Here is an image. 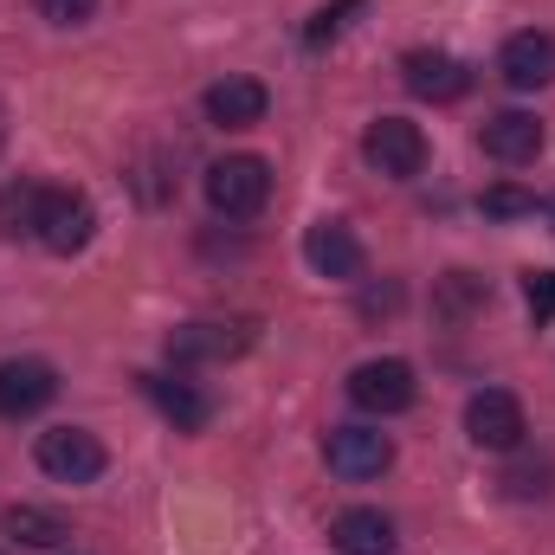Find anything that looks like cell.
Masks as SVG:
<instances>
[{
	"label": "cell",
	"instance_id": "ffe728a7",
	"mask_svg": "<svg viewBox=\"0 0 555 555\" xmlns=\"http://www.w3.org/2000/svg\"><path fill=\"white\" fill-rule=\"evenodd\" d=\"M362 7H369V0H330V7H317V13H310V26H304V46H330V39H336Z\"/></svg>",
	"mask_w": 555,
	"mask_h": 555
},
{
	"label": "cell",
	"instance_id": "4fadbf2b",
	"mask_svg": "<svg viewBox=\"0 0 555 555\" xmlns=\"http://www.w3.org/2000/svg\"><path fill=\"white\" fill-rule=\"evenodd\" d=\"M478 149H485L491 162H504V168H524V162L543 155V124H537L530 111H498V117H485Z\"/></svg>",
	"mask_w": 555,
	"mask_h": 555
},
{
	"label": "cell",
	"instance_id": "30bf717a",
	"mask_svg": "<svg viewBox=\"0 0 555 555\" xmlns=\"http://www.w3.org/2000/svg\"><path fill=\"white\" fill-rule=\"evenodd\" d=\"M253 343L246 323H181L168 330V362L175 369H201V362H233Z\"/></svg>",
	"mask_w": 555,
	"mask_h": 555
},
{
	"label": "cell",
	"instance_id": "8992f818",
	"mask_svg": "<svg viewBox=\"0 0 555 555\" xmlns=\"http://www.w3.org/2000/svg\"><path fill=\"white\" fill-rule=\"evenodd\" d=\"M323 459H330V472H336V478L369 485V478H382V472L395 465V439H388L382 426H330Z\"/></svg>",
	"mask_w": 555,
	"mask_h": 555
},
{
	"label": "cell",
	"instance_id": "3957f363",
	"mask_svg": "<svg viewBox=\"0 0 555 555\" xmlns=\"http://www.w3.org/2000/svg\"><path fill=\"white\" fill-rule=\"evenodd\" d=\"M33 459H39V472L59 478V485H91V478H104V439L85 433V426H52V433H39Z\"/></svg>",
	"mask_w": 555,
	"mask_h": 555
},
{
	"label": "cell",
	"instance_id": "2e32d148",
	"mask_svg": "<svg viewBox=\"0 0 555 555\" xmlns=\"http://www.w3.org/2000/svg\"><path fill=\"white\" fill-rule=\"evenodd\" d=\"M142 388H149V401L162 408V420H168L175 433H201V426L214 420V401H207L194 382H181V375H142Z\"/></svg>",
	"mask_w": 555,
	"mask_h": 555
},
{
	"label": "cell",
	"instance_id": "ba28073f",
	"mask_svg": "<svg viewBox=\"0 0 555 555\" xmlns=\"http://www.w3.org/2000/svg\"><path fill=\"white\" fill-rule=\"evenodd\" d=\"M59 401V369L39 362V356H13L0 362V420H26L39 408Z\"/></svg>",
	"mask_w": 555,
	"mask_h": 555
},
{
	"label": "cell",
	"instance_id": "5b68a950",
	"mask_svg": "<svg viewBox=\"0 0 555 555\" xmlns=\"http://www.w3.org/2000/svg\"><path fill=\"white\" fill-rule=\"evenodd\" d=\"M362 155H369L375 175H388V181H414L420 168H426V130L408 124V117H375V124L362 130Z\"/></svg>",
	"mask_w": 555,
	"mask_h": 555
},
{
	"label": "cell",
	"instance_id": "e0dca14e",
	"mask_svg": "<svg viewBox=\"0 0 555 555\" xmlns=\"http://www.w3.org/2000/svg\"><path fill=\"white\" fill-rule=\"evenodd\" d=\"M0 530H7L20 550H59V543L72 537V524H65L59 511H46V504H7Z\"/></svg>",
	"mask_w": 555,
	"mask_h": 555
},
{
	"label": "cell",
	"instance_id": "9a60e30c",
	"mask_svg": "<svg viewBox=\"0 0 555 555\" xmlns=\"http://www.w3.org/2000/svg\"><path fill=\"white\" fill-rule=\"evenodd\" d=\"M330 543L336 555H395V517L388 511H369V504H356V511H343L336 524H330Z\"/></svg>",
	"mask_w": 555,
	"mask_h": 555
},
{
	"label": "cell",
	"instance_id": "7c38bea8",
	"mask_svg": "<svg viewBox=\"0 0 555 555\" xmlns=\"http://www.w3.org/2000/svg\"><path fill=\"white\" fill-rule=\"evenodd\" d=\"M201 111H207V124H220V130H253V124H266L272 91H266L259 78H220V85H207Z\"/></svg>",
	"mask_w": 555,
	"mask_h": 555
},
{
	"label": "cell",
	"instance_id": "d4e9b609",
	"mask_svg": "<svg viewBox=\"0 0 555 555\" xmlns=\"http://www.w3.org/2000/svg\"><path fill=\"white\" fill-rule=\"evenodd\" d=\"M382 310H401V284H375V291H362V317H382Z\"/></svg>",
	"mask_w": 555,
	"mask_h": 555
},
{
	"label": "cell",
	"instance_id": "52a82bcc",
	"mask_svg": "<svg viewBox=\"0 0 555 555\" xmlns=\"http://www.w3.org/2000/svg\"><path fill=\"white\" fill-rule=\"evenodd\" d=\"M414 395H420V382L401 356H375V362H362V369L349 375V401H356L362 414H408Z\"/></svg>",
	"mask_w": 555,
	"mask_h": 555
},
{
	"label": "cell",
	"instance_id": "8fae6325",
	"mask_svg": "<svg viewBox=\"0 0 555 555\" xmlns=\"http://www.w3.org/2000/svg\"><path fill=\"white\" fill-rule=\"evenodd\" d=\"M401 78H408V91L426 98V104H459L472 91V65L452 59V52H426V46L401 59Z\"/></svg>",
	"mask_w": 555,
	"mask_h": 555
},
{
	"label": "cell",
	"instance_id": "277c9868",
	"mask_svg": "<svg viewBox=\"0 0 555 555\" xmlns=\"http://www.w3.org/2000/svg\"><path fill=\"white\" fill-rule=\"evenodd\" d=\"M465 433H472L478 452H517L524 433H530L524 401H517L511 388H478V395L465 401Z\"/></svg>",
	"mask_w": 555,
	"mask_h": 555
},
{
	"label": "cell",
	"instance_id": "4316f807",
	"mask_svg": "<svg viewBox=\"0 0 555 555\" xmlns=\"http://www.w3.org/2000/svg\"><path fill=\"white\" fill-rule=\"evenodd\" d=\"M0 555H7V550H0Z\"/></svg>",
	"mask_w": 555,
	"mask_h": 555
},
{
	"label": "cell",
	"instance_id": "ac0fdd59",
	"mask_svg": "<svg viewBox=\"0 0 555 555\" xmlns=\"http://www.w3.org/2000/svg\"><path fill=\"white\" fill-rule=\"evenodd\" d=\"M33 214H39V188H33V181H7V188H0V233H7V240L33 233Z\"/></svg>",
	"mask_w": 555,
	"mask_h": 555
},
{
	"label": "cell",
	"instance_id": "7402d4cb",
	"mask_svg": "<svg viewBox=\"0 0 555 555\" xmlns=\"http://www.w3.org/2000/svg\"><path fill=\"white\" fill-rule=\"evenodd\" d=\"M524 304H530L537 323H550L555 317V272H530L524 278Z\"/></svg>",
	"mask_w": 555,
	"mask_h": 555
},
{
	"label": "cell",
	"instance_id": "6da1fadb",
	"mask_svg": "<svg viewBox=\"0 0 555 555\" xmlns=\"http://www.w3.org/2000/svg\"><path fill=\"white\" fill-rule=\"evenodd\" d=\"M201 188H207V207L220 220H259L272 201V162L266 155H220L201 175Z\"/></svg>",
	"mask_w": 555,
	"mask_h": 555
},
{
	"label": "cell",
	"instance_id": "d6986e66",
	"mask_svg": "<svg viewBox=\"0 0 555 555\" xmlns=\"http://www.w3.org/2000/svg\"><path fill=\"white\" fill-rule=\"evenodd\" d=\"M491 304V284L472 272H446V284H439V310L446 317H472V310H485Z\"/></svg>",
	"mask_w": 555,
	"mask_h": 555
},
{
	"label": "cell",
	"instance_id": "5bb4252c",
	"mask_svg": "<svg viewBox=\"0 0 555 555\" xmlns=\"http://www.w3.org/2000/svg\"><path fill=\"white\" fill-rule=\"evenodd\" d=\"M498 72L511 91H543L555 85V39L550 33H511L504 52H498Z\"/></svg>",
	"mask_w": 555,
	"mask_h": 555
},
{
	"label": "cell",
	"instance_id": "cb8c5ba5",
	"mask_svg": "<svg viewBox=\"0 0 555 555\" xmlns=\"http://www.w3.org/2000/svg\"><path fill=\"white\" fill-rule=\"evenodd\" d=\"M504 491H511V498H543V491H550V465H517V472L504 478Z\"/></svg>",
	"mask_w": 555,
	"mask_h": 555
},
{
	"label": "cell",
	"instance_id": "484cf974",
	"mask_svg": "<svg viewBox=\"0 0 555 555\" xmlns=\"http://www.w3.org/2000/svg\"><path fill=\"white\" fill-rule=\"evenodd\" d=\"M543 214H550V220H555V201H550V207H543Z\"/></svg>",
	"mask_w": 555,
	"mask_h": 555
},
{
	"label": "cell",
	"instance_id": "603a6c76",
	"mask_svg": "<svg viewBox=\"0 0 555 555\" xmlns=\"http://www.w3.org/2000/svg\"><path fill=\"white\" fill-rule=\"evenodd\" d=\"M33 7H39V20H52V26H78V20L98 13V0H33Z\"/></svg>",
	"mask_w": 555,
	"mask_h": 555
},
{
	"label": "cell",
	"instance_id": "44dd1931",
	"mask_svg": "<svg viewBox=\"0 0 555 555\" xmlns=\"http://www.w3.org/2000/svg\"><path fill=\"white\" fill-rule=\"evenodd\" d=\"M491 220H524V214H537V194H524V188H511V181H498V188H485V201H478Z\"/></svg>",
	"mask_w": 555,
	"mask_h": 555
},
{
	"label": "cell",
	"instance_id": "9c48e42d",
	"mask_svg": "<svg viewBox=\"0 0 555 555\" xmlns=\"http://www.w3.org/2000/svg\"><path fill=\"white\" fill-rule=\"evenodd\" d=\"M304 259H310L317 278H336V284H356V278L369 272V253H362L356 227H343V220H317L304 233Z\"/></svg>",
	"mask_w": 555,
	"mask_h": 555
},
{
	"label": "cell",
	"instance_id": "7a4b0ae2",
	"mask_svg": "<svg viewBox=\"0 0 555 555\" xmlns=\"http://www.w3.org/2000/svg\"><path fill=\"white\" fill-rule=\"evenodd\" d=\"M91 233H98V207H91V194H78V188H39L33 240H39L46 253L72 259V253L91 246Z\"/></svg>",
	"mask_w": 555,
	"mask_h": 555
}]
</instances>
